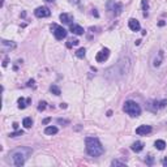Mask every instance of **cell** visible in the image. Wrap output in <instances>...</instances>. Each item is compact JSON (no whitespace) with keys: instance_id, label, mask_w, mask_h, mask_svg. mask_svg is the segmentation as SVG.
<instances>
[{"instance_id":"4316f807","label":"cell","mask_w":167,"mask_h":167,"mask_svg":"<svg viewBox=\"0 0 167 167\" xmlns=\"http://www.w3.org/2000/svg\"><path fill=\"white\" fill-rule=\"evenodd\" d=\"M22 135H24V130H16V132L11 133L9 137H17V136H22Z\"/></svg>"},{"instance_id":"8992f818","label":"cell","mask_w":167,"mask_h":167,"mask_svg":"<svg viewBox=\"0 0 167 167\" xmlns=\"http://www.w3.org/2000/svg\"><path fill=\"white\" fill-rule=\"evenodd\" d=\"M166 105H167V99H163V101H150V102H147L146 107H147V110L156 112V111L163 108Z\"/></svg>"},{"instance_id":"2e32d148","label":"cell","mask_w":167,"mask_h":167,"mask_svg":"<svg viewBox=\"0 0 167 167\" xmlns=\"http://www.w3.org/2000/svg\"><path fill=\"white\" fill-rule=\"evenodd\" d=\"M30 102H31V98H28V99H26V101H25V99H24V98H20V99H18V108L24 110V108H25L26 106H28Z\"/></svg>"},{"instance_id":"cb8c5ba5","label":"cell","mask_w":167,"mask_h":167,"mask_svg":"<svg viewBox=\"0 0 167 167\" xmlns=\"http://www.w3.org/2000/svg\"><path fill=\"white\" fill-rule=\"evenodd\" d=\"M111 164L112 166H125V162H123V161H118V159H115V161H112L111 162Z\"/></svg>"},{"instance_id":"8fae6325","label":"cell","mask_w":167,"mask_h":167,"mask_svg":"<svg viewBox=\"0 0 167 167\" xmlns=\"http://www.w3.org/2000/svg\"><path fill=\"white\" fill-rule=\"evenodd\" d=\"M128 26H129V29L132 31H139L140 29H141V25H140V22L136 18H130V20L128 21Z\"/></svg>"},{"instance_id":"ba28073f","label":"cell","mask_w":167,"mask_h":167,"mask_svg":"<svg viewBox=\"0 0 167 167\" xmlns=\"http://www.w3.org/2000/svg\"><path fill=\"white\" fill-rule=\"evenodd\" d=\"M34 14L38 18H43V17H48L51 14V12H50V9L47 7H38L34 11Z\"/></svg>"},{"instance_id":"9c48e42d","label":"cell","mask_w":167,"mask_h":167,"mask_svg":"<svg viewBox=\"0 0 167 167\" xmlns=\"http://www.w3.org/2000/svg\"><path fill=\"white\" fill-rule=\"evenodd\" d=\"M108 56H110V50H108V48H103V50H101V51L97 54L95 60L98 63H105L106 60L108 59Z\"/></svg>"},{"instance_id":"52a82bcc","label":"cell","mask_w":167,"mask_h":167,"mask_svg":"<svg viewBox=\"0 0 167 167\" xmlns=\"http://www.w3.org/2000/svg\"><path fill=\"white\" fill-rule=\"evenodd\" d=\"M107 11H110L112 14L118 16V14L122 13L123 11V5L119 3H115V1H108L107 3Z\"/></svg>"},{"instance_id":"7c38bea8","label":"cell","mask_w":167,"mask_h":167,"mask_svg":"<svg viewBox=\"0 0 167 167\" xmlns=\"http://www.w3.org/2000/svg\"><path fill=\"white\" fill-rule=\"evenodd\" d=\"M71 31L76 35H82L84 34V29L80 25H76V24H71Z\"/></svg>"},{"instance_id":"ffe728a7","label":"cell","mask_w":167,"mask_h":167,"mask_svg":"<svg viewBox=\"0 0 167 167\" xmlns=\"http://www.w3.org/2000/svg\"><path fill=\"white\" fill-rule=\"evenodd\" d=\"M1 45H3V47H8V48H14V47H16V43H14V42L5 41V39L1 41Z\"/></svg>"},{"instance_id":"7a4b0ae2","label":"cell","mask_w":167,"mask_h":167,"mask_svg":"<svg viewBox=\"0 0 167 167\" xmlns=\"http://www.w3.org/2000/svg\"><path fill=\"white\" fill-rule=\"evenodd\" d=\"M33 153V150L30 149V147H17V149L12 150L11 153H9V157H11L12 159V163L14 164V166H24V163H25V161L28 159V157L30 156V154Z\"/></svg>"},{"instance_id":"d4e9b609","label":"cell","mask_w":167,"mask_h":167,"mask_svg":"<svg viewBox=\"0 0 167 167\" xmlns=\"http://www.w3.org/2000/svg\"><path fill=\"white\" fill-rule=\"evenodd\" d=\"M80 41L78 39H71L68 43H67V47H72V46H77Z\"/></svg>"},{"instance_id":"484cf974","label":"cell","mask_w":167,"mask_h":167,"mask_svg":"<svg viewBox=\"0 0 167 167\" xmlns=\"http://www.w3.org/2000/svg\"><path fill=\"white\" fill-rule=\"evenodd\" d=\"M46 105H47V103H46L45 101H41L39 105H38V111H45L46 110Z\"/></svg>"},{"instance_id":"5b68a950","label":"cell","mask_w":167,"mask_h":167,"mask_svg":"<svg viewBox=\"0 0 167 167\" xmlns=\"http://www.w3.org/2000/svg\"><path fill=\"white\" fill-rule=\"evenodd\" d=\"M51 30H52V33H54L55 38H56V39H59V41L64 39V38L67 37V30H65L63 26H59V25H56V24H52V25H51Z\"/></svg>"},{"instance_id":"9a60e30c","label":"cell","mask_w":167,"mask_h":167,"mask_svg":"<svg viewBox=\"0 0 167 167\" xmlns=\"http://www.w3.org/2000/svg\"><path fill=\"white\" fill-rule=\"evenodd\" d=\"M60 20H62L64 24H71L72 21H73V17H72V14L62 13V14H60Z\"/></svg>"},{"instance_id":"4fadbf2b","label":"cell","mask_w":167,"mask_h":167,"mask_svg":"<svg viewBox=\"0 0 167 167\" xmlns=\"http://www.w3.org/2000/svg\"><path fill=\"white\" fill-rule=\"evenodd\" d=\"M163 57H164V52L163 51H159L158 52V56H156V57H154V60H153V65H154V67H159V65H161V63L163 62Z\"/></svg>"},{"instance_id":"ac0fdd59","label":"cell","mask_w":167,"mask_h":167,"mask_svg":"<svg viewBox=\"0 0 167 167\" xmlns=\"http://www.w3.org/2000/svg\"><path fill=\"white\" fill-rule=\"evenodd\" d=\"M154 146H156L158 150H164V147H166V142H164L163 140H157V141L154 142Z\"/></svg>"},{"instance_id":"e575fe53","label":"cell","mask_w":167,"mask_h":167,"mask_svg":"<svg viewBox=\"0 0 167 167\" xmlns=\"http://www.w3.org/2000/svg\"><path fill=\"white\" fill-rule=\"evenodd\" d=\"M13 128H14V129H17V128H18V124H17V123H13Z\"/></svg>"},{"instance_id":"7402d4cb","label":"cell","mask_w":167,"mask_h":167,"mask_svg":"<svg viewBox=\"0 0 167 167\" xmlns=\"http://www.w3.org/2000/svg\"><path fill=\"white\" fill-rule=\"evenodd\" d=\"M22 125L25 128H31V125H33V120H31V118H25L22 122Z\"/></svg>"},{"instance_id":"f546056e","label":"cell","mask_w":167,"mask_h":167,"mask_svg":"<svg viewBox=\"0 0 167 167\" xmlns=\"http://www.w3.org/2000/svg\"><path fill=\"white\" fill-rule=\"evenodd\" d=\"M69 3H71V4H74V5H77V4L81 3V0H69Z\"/></svg>"},{"instance_id":"44dd1931","label":"cell","mask_w":167,"mask_h":167,"mask_svg":"<svg viewBox=\"0 0 167 167\" xmlns=\"http://www.w3.org/2000/svg\"><path fill=\"white\" fill-rule=\"evenodd\" d=\"M50 90H51V93L55 94V95H60V94H62L60 88H59V86H56V85H51V86H50Z\"/></svg>"},{"instance_id":"d6a6232c","label":"cell","mask_w":167,"mask_h":167,"mask_svg":"<svg viewBox=\"0 0 167 167\" xmlns=\"http://www.w3.org/2000/svg\"><path fill=\"white\" fill-rule=\"evenodd\" d=\"M60 108H67V103H62V105H60Z\"/></svg>"},{"instance_id":"836d02e7","label":"cell","mask_w":167,"mask_h":167,"mask_svg":"<svg viewBox=\"0 0 167 167\" xmlns=\"http://www.w3.org/2000/svg\"><path fill=\"white\" fill-rule=\"evenodd\" d=\"M163 166H164V167L167 166V158H164V159H163Z\"/></svg>"},{"instance_id":"d590c367","label":"cell","mask_w":167,"mask_h":167,"mask_svg":"<svg viewBox=\"0 0 167 167\" xmlns=\"http://www.w3.org/2000/svg\"><path fill=\"white\" fill-rule=\"evenodd\" d=\"M93 14H94V16H95V17H98V13H97V12H95V9H93Z\"/></svg>"},{"instance_id":"1f68e13d","label":"cell","mask_w":167,"mask_h":167,"mask_svg":"<svg viewBox=\"0 0 167 167\" xmlns=\"http://www.w3.org/2000/svg\"><path fill=\"white\" fill-rule=\"evenodd\" d=\"M50 122H51V118H46V119L43 120V124H48Z\"/></svg>"},{"instance_id":"4dcf8cb0","label":"cell","mask_w":167,"mask_h":167,"mask_svg":"<svg viewBox=\"0 0 167 167\" xmlns=\"http://www.w3.org/2000/svg\"><path fill=\"white\" fill-rule=\"evenodd\" d=\"M28 86H35L34 85V80H29V81H28Z\"/></svg>"},{"instance_id":"f1b7e54d","label":"cell","mask_w":167,"mask_h":167,"mask_svg":"<svg viewBox=\"0 0 167 167\" xmlns=\"http://www.w3.org/2000/svg\"><path fill=\"white\" fill-rule=\"evenodd\" d=\"M57 123H59V124H69L68 120H64V119H59V120H57Z\"/></svg>"},{"instance_id":"277c9868","label":"cell","mask_w":167,"mask_h":167,"mask_svg":"<svg viewBox=\"0 0 167 167\" xmlns=\"http://www.w3.org/2000/svg\"><path fill=\"white\" fill-rule=\"evenodd\" d=\"M123 110L129 116H132V118H137V116L141 115V107L135 101H125L124 106H123Z\"/></svg>"},{"instance_id":"603a6c76","label":"cell","mask_w":167,"mask_h":167,"mask_svg":"<svg viewBox=\"0 0 167 167\" xmlns=\"http://www.w3.org/2000/svg\"><path fill=\"white\" fill-rule=\"evenodd\" d=\"M85 54H86V50H85L84 47H82V48H78V50L76 51V56L80 57V59H82V57L85 56Z\"/></svg>"},{"instance_id":"83f0119b","label":"cell","mask_w":167,"mask_h":167,"mask_svg":"<svg viewBox=\"0 0 167 167\" xmlns=\"http://www.w3.org/2000/svg\"><path fill=\"white\" fill-rule=\"evenodd\" d=\"M153 162H154L153 157H151V156H147V158H146V163L149 164V166H151V164H153Z\"/></svg>"},{"instance_id":"5bb4252c","label":"cell","mask_w":167,"mask_h":167,"mask_svg":"<svg viewBox=\"0 0 167 167\" xmlns=\"http://www.w3.org/2000/svg\"><path fill=\"white\" fill-rule=\"evenodd\" d=\"M130 149H132L133 151H136V153H140V151L144 149V142H141V141L133 142L132 146H130Z\"/></svg>"},{"instance_id":"d6986e66","label":"cell","mask_w":167,"mask_h":167,"mask_svg":"<svg viewBox=\"0 0 167 167\" xmlns=\"http://www.w3.org/2000/svg\"><path fill=\"white\" fill-rule=\"evenodd\" d=\"M141 5H142V9H144V17H147V9H149V1L147 0H142L141 1Z\"/></svg>"},{"instance_id":"30bf717a","label":"cell","mask_w":167,"mask_h":167,"mask_svg":"<svg viewBox=\"0 0 167 167\" xmlns=\"http://www.w3.org/2000/svg\"><path fill=\"white\" fill-rule=\"evenodd\" d=\"M151 130L153 129H151L150 125H140V127L136 128V133L139 136H146V135H149Z\"/></svg>"},{"instance_id":"e0dca14e","label":"cell","mask_w":167,"mask_h":167,"mask_svg":"<svg viewBox=\"0 0 167 167\" xmlns=\"http://www.w3.org/2000/svg\"><path fill=\"white\" fill-rule=\"evenodd\" d=\"M45 133H46V135H56V133H57V128H56V127H54V125L46 127Z\"/></svg>"},{"instance_id":"6da1fadb","label":"cell","mask_w":167,"mask_h":167,"mask_svg":"<svg viewBox=\"0 0 167 167\" xmlns=\"http://www.w3.org/2000/svg\"><path fill=\"white\" fill-rule=\"evenodd\" d=\"M129 67H130L129 57H122L115 65H112L111 68H108L106 71V76L111 80H119L128 73Z\"/></svg>"},{"instance_id":"8d00e7d4","label":"cell","mask_w":167,"mask_h":167,"mask_svg":"<svg viewBox=\"0 0 167 167\" xmlns=\"http://www.w3.org/2000/svg\"><path fill=\"white\" fill-rule=\"evenodd\" d=\"M46 1H51V3H52V1H54V0H46Z\"/></svg>"},{"instance_id":"3957f363","label":"cell","mask_w":167,"mask_h":167,"mask_svg":"<svg viewBox=\"0 0 167 167\" xmlns=\"http://www.w3.org/2000/svg\"><path fill=\"white\" fill-rule=\"evenodd\" d=\"M85 145H86V153L90 157H99L102 156L103 151H105L101 141L97 137H86Z\"/></svg>"}]
</instances>
